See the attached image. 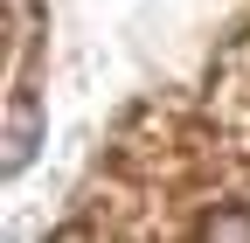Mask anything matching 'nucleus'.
Returning a JSON list of instances; mask_svg holds the SVG:
<instances>
[{
  "instance_id": "nucleus-1",
  "label": "nucleus",
  "mask_w": 250,
  "mask_h": 243,
  "mask_svg": "<svg viewBox=\"0 0 250 243\" xmlns=\"http://www.w3.org/2000/svg\"><path fill=\"white\" fill-rule=\"evenodd\" d=\"M28 153H35V111L21 104V111H14V146H7V167L21 174V167H28Z\"/></svg>"
}]
</instances>
